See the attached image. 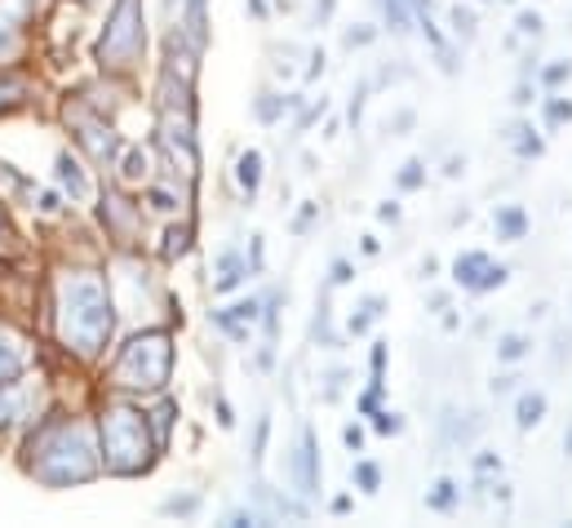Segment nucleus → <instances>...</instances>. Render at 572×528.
Segmentation results:
<instances>
[{
	"mask_svg": "<svg viewBox=\"0 0 572 528\" xmlns=\"http://www.w3.org/2000/svg\"><path fill=\"white\" fill-rule=\"evenodd\" d=\"M462 169H466V160H457V155H453V160H449V169H444V173H449V179H457V173H462Z\"/></svg>",
	"mask_w": 572,
	"mask_h": 528,
	"instance_id": "obj_41",
	"label": "nucleus"
},
{
	"mask_svg": "<svg viewBox=\"0 0 572 528\" xmlns=\"http://www.w3.org/2000/svg\"><path fill=\"white\" fill-rule=\"evenodd\" d=\"M32 449H41V457L32 462V475H41L45 484H76L94 475V449L89 435L76 422H50L41 427V435L32 440Z\"/></svg>",
	"mask_w": 572,
	"mask_h": 528,
	"instance_id": "obj_2",
	"label": "nucleus"
},
{
	"mask_svg": "<svg viewBox=\"0 0 572 528\" xmlns=\"http://www.w3.org/2000/svg\"><path fill=\"white\" fill-rule=\"evenodd\" d=\"M541 418H546V396H541V391H524L519 405H515V427H519V431H532Z\"/></svg>",
	"mask_w": 572,
	"mask_h": 528,
	"instance_id": "obj_10",
	"label": "nucleus"
},
{
	"mask_svg": "<svg viewBox=\"0 0 572 528\" xmlns=\"http://www.w3.org/2000/svg\"><path fill=\"white\" fill-rule=\"evenodd\" d=\"M342 440H346V449H355V453L364 449V431H359V427H346V431H342Z\"/></svg>",
	"mask_w": 572,
	"mask_h": 528,
	"instance_id": "obj_31",
	"label": "nucleus"
},
{
	"mask_svg": "<svg viewBox=\"0 0 572 528\" xmlns=\"http://www.w3.org/2000/svg\"><path fill=\"white\" fill-rule=\"evenodd\" d=\"M41 209H45V214H58V196H54V192H45V196H41Z\"/></svg>",
	"mask_w": 572,
	"mask_h": 528,
	"instance_id": "obj_39",
	"label": "nucleus"
},
{
	"mask_svg": "<svg viewBox=\"0 0 572 528\" xmlns=\"http://www.w3.org/2000/svg\"><path fill=\"white\" fill-rule=\"evenodd\" d=\"M510 142H515L519 155H541V138H532V129H524V125L510 129Z\"/></svg>",
	"mask_w": 572,
	"mask_h": 528,
	"instance_id": "obj_21",
	"label": "nucleus"
},
{
	"mask_svg": "<svg viewBox=\"0 0 572 528\" xmlns=\"http://www.w3.org/2000/svg\"><path fill=\"white\" fill-rule=\"evenodd\" d=\"M320 72H324V50L311 54V72H306V76H320Z\"/></svg>",
	"mask_w": 572,
	"mask_h": 528,
	"instance_id": "obj_38",
	"label": "nucleus"
},
{
	"mask_svg": "<svg viewBox=\"0 0 572 528\" xmlns=\"http://www.w3.org/2000/svg\"><path fill=\"white\" fill-rule=\"evenodd\" d=\"M515 28H519L524 36H541V14H519Z\"/></svg>",
	"mask_w": 572,
	"mask_h": 528,
	"instance_id": "obj_29",
	"label": "nucleus"
},
{
	"mask_svg": "<svg viewBox=\"0 0 572 528\" xmlns=\"http://www.w3.org/2000/svg\"><path fill=\"white\" fill-rule=\"evenodd\" d=\"M0 236H6V218H0Z\"/></svg>",
	"mask_w": 572,
	"mask_h": 528,
	"instance_id": "obj_43",
	"label": "nucleus"
},
{
	"mask_svg": "<svg viewBox=\"0 0 572 528\" xmlns=\"http://www.w3.org/2000/svg\"><path fill=\"white\" fill-rule=\"evenodd\" d=\"M214 276H218V280H214V289H218V293H231V289L249 276V267L240 262V254H231V249H227V254L218 258V271H214Z\"/></svg>",
	"mask_w": 572,
	"mask_h": 528,
	"instance_id": "obj_9",
	"label": "nucleus"
},
{
	"mask_svg": "<svg viewBox=\"0 0 572 528\" xmlns=\"http://www.w3.org/2000/svg\"><path fill=\"white\" fill-rule=\"evenodd\" d=\"M449 23H453V32H457L462 41H471V36H475V10L453 6V10H449Z\"/></svg>",
	"mask_w": 572,
	"mask_h": 528,
	"instance_id": "obj_20",
	"label": "nucleus"
},
{
	"mask_svg": "<svg viewBox=\"0 0 572 528\" xmlns=\"http://www.w3.org/2000/svg\"><path fill=\"white\" fill-rule=\"evenodd\" d=\"M524 231H528V214L519 205H501L497 209V236L501 240H524Z\"/></svg>",
	"mask_w": 572,
	"mask_h": 528,
	"instance_id": "obj_11",
	"label": "nucleus"
},
{
	"mask_svg": "<svg viewBox=\"0 0 572 528\" xmlns=\"http://www.w3.org/2000/svg\"><path fill=\"white\" fill-rule=\"evenodd\" d=\"M191 249V227H169L164 231V258L173 262V258H182Z\"/></svg>",
	"mask_w": 572,
	"mask_h": 528,
	"instance_id": "obj_18",
	"label": "nucleus"
},
{
	"mask_svg": "<svg viewBox=\"0 0 572 528\" xmlns=\"http://www.w3.org/2000/svg\"><path fill=\"white\" fill-rule=\"evenodd\" d=\"M293 479H298L302 493H315V488H320V449H315V435H311V431H302V440H298Z\"/></svg>",
	"mask_w": 572,
	"mask_h": 528,
	"instance_id": "obj_7",
	"label": "nucleus"
},
{
	"mask_svg": "<svg viewBox=\"0 0 572 528\" xmlns=\"http://www.w3.org/2000/svg\"><path fill=\"white\" fill-rule=\"evenodd\" d=\"M422 179H427V173H422V160H409L404 173H400V187L413 192V187H422Z\"/></svg>",
	"mask_w": 572,
	"mask_h": 528,
	"instance_id": "obj_26",
	"label": "nucleus"
},
{
	"mask_svg": "<svg viewBox=\"0 0 572 528\" xmlns=\"http://www.w3.org/2000/svg\"><path fill=\"white\" fill-rule=\"evenodd\" d=\"M236 179H240L245 196H258V183H262V151H245V155H240Z\"/></svg>",
	"mask_w": 572,
	"mask_h": 528,
	"instance_id": "obj_12",
	"label": "nucleus"
},
{
	"mask_svg": "<svg viewBox=\"0 0 572 528\" xmlns=\"http://www.w3.org/2000/svg\"><path fill=\"white\" fill-rule=\"evenodd\" d=\"M381 435H400L404 431V418L400 413H377V422H373Z\"/></svg>",
	"mask_w": 572,
	"mask_h": 528,
	"instance_id": "obj_27",
	"label": "nucleus"
},
{
	"mask_svg": "<svg viewBox=\"0 0 572 528\" xmlns=\"http://www.w3.org/2000/svg\"><path fill=\"white\" fill-rule=\"evenodd\" d=\"M169 369H173V346L164 333H147V337H133L120 360H116V382L129 387V391H160L169 382Z\"/></svg>",
	"mask_w": 572,
	"mask_h": 528,
	"instance_id": "obj_4",
	"label": "nucleus"
},
{
	"mask_svg": "<svg viewBox=\"0 0 572 528\" xmlns=\"http://www.w3.org/2000/svg\"><path fill=\"white\" fill-rule=\"evenodd\" d=\"M563 449H568V453H572V431H568V435H563Z\"/></svg>",
	"mask_w": 572,
	"mask_h": 528,
	"instance_id": "obj_42",
	"label": "nucleus"
},
{
	"mask_svg": "<svg viewBox=\"0 0 572 528\" xmlns=\"http://www.w3.org/2000/svg\"><path fill=\"white\" fill-rule=\"evenodd\" d=\"M368 41H373V32H368V28H359V32H346V45H350V50H355V45H368Z\"/></svg>",
	"mask_w": 572,
	"mask_h": 528,
	"instance_id": "obj_34",
	"label": "nucleus"
},
{
	"mask_svg": "<svg viewBox=\"0 0 572 528\" xmlns=\"http://www.w3.org/2000/svg\"><path fill=\"white\" fill-rule=\"evenodd\" d=\"M563 120H572V103H568V98H550V103H546V125L559 129Z\"/></svg>",
	"mask_w": 572,
	"mask_h": 528,
	"instance_id": "obj_24",
	"label": "nucleus"
},
{
	"mask_svg": "<svg viewBox=\"0 0 572 528\" xmlns=\"http://www.w3.org/2000/svg\"><path fill=\"white\" fill-rule=\"evenodd\" d=\"M120 173H125V183H138V179H147V151H142V147H129V151H125V164H120Z\"/></svg>",
	"mask_w": 572,
	"mask_h": 528,
	"instance_id": "obj_17",
	"label": "nucleus"
},
{
	"mask_svg": "<svg viewBox=\"0 0 572 528\" xmlns=\"http://www.w3.org/2000/svg\"><path fill=\"white\" fill-rule=\"evenodd\" d=\"M63 337L80 356H98L111 337V302L98 276H72L63 289Z\"/></svg>",
	"mask_w": 572,
	"mask_h": 528,
	"instance_id": "obj_1",
	"label": "nucleus"
},
{
	"mask_svg": "<svg viewBox=\"0 0 572 528\" xmlns=\"http://www.w3.org/2000/svg\"><path fill=\"white\" fill-rule=\"evenodd\" d=\"M102 457L116 475H138L151 466V431L147 418L133 409H111L102 418Z\"/></svg>",
	"mask_w": 572,
	"mask_h": 528,
	"instance_id": "obj_3",
	"label": "nucleus"
},
{
	"mask_svg": "<svg viewBox=\"0 0 572 528\" xmlns=\"http://www.w3.org/2000/svg\"><path fill=\"white\" fill-rule=\"evenodd\" d=\"M293 103H298V98H280V94H262V98H258V120H262V125H276V120H280V116H284V111L293 107Z\"/></svg>",
	"mask_w": 572,
	"mask_h": 528,
	"instance_id": "obj_15",
	"label": "nucleus"
},
{
	"mask_svg": "<svg viewBox=\"0 0 572 528\" xmlns=\"http://www.w3.org/2000/svg\"><path fill=\"white\" fill-rule=\"evenodd\" d=\"M475 471H501V462H497V457H488V453H484V457H475Z\"/></svg>",
	"mask_w": 572,
	"mask_h": 528,
	"instance_id": "obj_37",
	"label": "nucleus"
},
{
	"mask_svg": "<svg viewBox=\"0 0 572 528\" xmlns=\"http://www.w3.org/2000/svg\"><path fill=\"white\" fill-rule=\"evenodd\" d=\"M568 76H572V63H554V67H546V72H541V80H546V85H563Z\"/></svg>",
	"mask_w": 572,
	"mask_h": 528,
	"instance_id": "obj_28",
	"label": "nucleus"
},
{
	"mask_svg": "<svg viewBox=\"0 0 572 528\" xmlns=\"http://www.w3.org/2000/svg\"><path fill=\"white\" fill-rule=\"evenodd\" d=\"M218 422H223V427H236V418H231V405H227V400H218Z\"/></svg>",
	"mask_w": 572,
	"mask_h": 528,
	"instance_id": "obj_36",
	"label": "nucleus"
},
{
	"mask_svg": "<svg viewBox=\"0 0 572 528\" xmlns=\"http://www.w3.org/2000/svg\"><path fill=\"white\" fill-rule=\"evenodd\" d=\"M381 306H387V298H381V293H368V298L359 302V315H350V333H368V324L381 315Z\"/></svg>",
	"mask_w": 572,
	"mask_h": 528,
	"instance_id": "obj_14",
	"label": "nucleus"
},
{
	"mask_svg": "<svg viewBox=\"0 0 572 528\" xmlns=\"http://www.w3.org/2000/svg\"><path fill=\"white\" fill-rule=\"evenodd\" d=\"M333 284H350V262H333Z\"/></svg>",
	"mask_w": 572,
	"mask_h": 528,
	"instance_id": "obj_35",
	"label": "nucleus"
},
{
	"mask_svg": "<svg viewBox=\"0 0 572 528\" xmlns=\"http://www.w3.org/2000/svg\"><path fill=\"white\" fill-rule=\"evenodd\" d=\"M457 497H462V493H457V484H453V479H440V484H435V493L427 497V506H431V510H453V506H457Z\"/></svg>",
	"mask_w": 572,
	"mask_h": 528,
	"instance_id": "obj_19",
	"label": "nucleus"
},
{
	"mask_svg": "<svg viewBox=\"0 0 572 528\" xmlns=\"http://www.w3.org/2000/svg\"><path fill=\"white\" fill-rule=\"evenodd\" d=\"M196 506H201V497H182V502L173 497V502H164V510H169V515H191Z\"/></svg>",
	"mask_w": 572,
	"mask_h": 528,
	"instance_id": "obj_30",
	"label": "nucleus"
},
{
	"mask_svg": "<svg viewBox=\"0 0 572 528\" xmlns=\"http://www.w3.org/2000/svg\"><path fill=\"white\" fill-rule=\"evenodd\" d=\"M147 45V32H142V0H116V10L107 19V32L98 41V63L111 67V72H125L138 63Z\"/></svg>",
	"mask_w": 572,
	"mask_h": 528,
	"instance_id": "obj_5",
	"label": "nucleus"
},
{
	"mask_svg": "<svg viewBox=\"0 0 572 528\" xmlns=\"http://www.w3.org/2000/svg\"><path fill=\"white\" fill-rule=\"evenodd\" d=\"M381 6H387L391 32H409V14H404V0H381Z\"/></svg>",
	"mask_w": 572,
	"mask_h": 528,
	"instance_id": "obj_25",
	"label": "nucleus"
},
{
	"mask_svg": "<svg viewBox=\"0 0 572 528\" xmlns=\"http://www.w3.org/2000/svg\"><path fill=\"white\" fill-rule=\"evenodd\" d=\"M151 209L169 214V209H173V196H169V192H151Z\"/></svg>",
	"mask_w": 572,
	"mask_h": 528,
	"instance_id": "obj_33",
	"label": "nucleus"
},
{
	"mask_svg": "<svg viewBox=\"0 0 572 528\" xmlns=\"http://www.w3.org/2000/svg\"><path fill=\"white\" fill-rule=\"evenodd\" d=\"M58 183H63V187H67V192H72L76 201H80V196L89 192V183H85V173H80V164L72 160V151H63V155H58Z\"/></svg>",
	"mask_w": 572,
	"mask_h": 528,
	"instance_id": "obj_13",
	"label": "nucleus"
},
{
	"mask_svg": "<svg viewBox=\"0 0 572 528\" xmlns=\"http://www.w3.org/2000/svg\"><path fill=\"white\" fill-rule=\"evenodd\" d=\"M23 369H28V351H23V342L10 337V333H0V387H14Z\"/></svg>",
	"mask_w": 572,
	"mask_h": 528,
	"instance_id": "obj_8",
	"label": "nucleus"
},
{
	"mask_svg": "<svg viewBox=\"0 0 572 528\" xmlns=\"http://www.w3.org/2000/svg\"><path fill=\"white\" fill-rule=\"evenodd\" d=\"M23 14H28V0H6V6H0V28L14 32L23 23Z\"/></svg>",
	"mask_w": 572,
	"mask_h": 528,
	"instance_id": "obj_22",
	"label": "nucleus"
},
{
	"mask_svg": "<svg viewBox=\"0 0 572 528\" xmlns=\"http://www.w3.org/2000/svg\"><path fill=\"white\" fill-rule=\"evenodd\" d=\"M355 484H359L364 493H377V484H381V471H377L373 462H355Z\"/></svg>",
	"mask_w": 572,
	"mask_h": 528,
	"instance_id": "obj_23",
	"label": "nucleus"
},
{
	"mask_svg": "<svg viewBox=\"0 0 572 528\" xmlns=\"http://www.w3.org/2000/svg\"><path fill=\"white\" fill-rule=\"evenodd\" d=\"M453 280L471 293H488V289H501L506 284V267H497L488 254H462L453 262Z\"/></svg>",
	"mask_w": 572,
	"mask_h": 528,
	"instance_id": "obj_6",
	"label": "nucleus"
},
{
	"mask_svg": "<svg viewBox=\"0 0 572 528\" xmlns=\"http://www.w3.org/2000/svg\"><path fill=\"white\" fill-rule=\"evenodd\" d=\"M515 382H519V378H497V382H493V396H506Z\"/></svg>",
	"mask_w": 572,
	"mask_h": 528,
	"instance_id": "obj_40",
	"label": "nucleus"
},
{
	"mask_svg": "<svg viewBox=\"0 0 572 528\" xmlns=\"http://www.w3.org/2000/svg\"><path fill=\"white\" fill-rule=\"evenodd\" d=\"M528 346H532V342H528L524 333H506V337L497 342V360H524Z\"/></svg>",
	"mask_w": 572,
	"mask_h": 528,
	"instance_id": "obj_16",
	"label": "nucleus"
},
{
	"mask_svg": "<svg viewBox=\"0 0 572 528\" xmlns=\"http://www.w3.org/2000/svg\"><path fill=\"white\" fill-rule=\"evenodd\" d=\"M377 218H381V223H400V205H391V201L377 205Z\"/></svg>",
	"mask_w": 572,
	"mask_h": 528,
	"instance_id": "obj_32",
	"label": "nucleus"
}]
</instances>
